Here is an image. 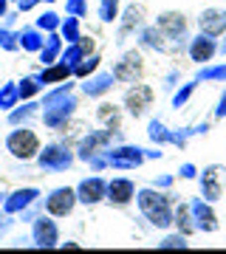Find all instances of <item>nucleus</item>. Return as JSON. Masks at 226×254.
Masks as SVG:
<instances>
[{
	"label": "nucleus",
	"instance_id": "f257e3e1",
	"mask_svg": "<svg viewBox=\"0 0 226 254\" xmlns=\"http://www.w3.org/2000/svg\"><path fill=\"white\" fill-rule=\"evenodd\" d=\"M6 150H9L11 158H17V161H37L43 144H40V136H37L28 125H17L9 136H6Z\"/></svg>",
	"mask_w": 226,
	"mask_h": 254
},
{
	"label": "nucleus",
	"instance_id": "f03ea898",
	"mask_svg": "<svg viewBox=\"0 0 226 254\" xmlns=\"http://www.w3.org/2000/svg\"><path fill=\"white\" fill-rule=\"evenodd\" d=\"M37 164L43 173H65L74 164V150L63 141L45 144V150H40V155H37Z\"/></svg>",
	"mask_w": 226,
	"mask_h": 254
},
{
	"label": "nucleus",
	"instance_id": "7ed1b4c3",
	"mask_svg": "<svg viewBox=\"0 0 226 254\" xmlns=\"http://www.w3.org/2000/svg\"><path fill=\"white\" fill-rule=\"evenodd\" d=\"M153 102H155V91H153V88L145 85V82H133V85L125 91L122 108H125L133 119H142L147 110L153 108Z\"/></svg>",
	"mask_w": 226,
	"mask_h": 254
},
{
	"label": "nucleus",
	"instance_id": "20e7f679",
	"mask_svg": "<svg viewBox=\"0 0 226 254\" xmlns=\"http://www.w3.org/2000/svg\"><path fill=\"white\" fill-rule=\"evenodd\" d=\"M145 57H142V51H136V48H130V51H125L122 54V60H119L116 65H113V79L122 82V85H133V82H142V76H145Z\"/></svg>",
	"mask_w": 226,
	"mask_h": 254
},
{
	"label": "nucleus",
	"instance_id": "39448f33",
	"mask_svg": "<svg viewBox=\"0 0 226 254\" xmlns=\"http://www.w3.org/2000/svg\"><path fill=\"white\" fill-rule=\"evenodd\" d=\"M76 203H79L76 190H71V187H57V190H51L48 195H45L43 209L51 215V218H68L74 209H76Z\"/></svg>",
	"mask_w": 226,
	"mask_h": 254
},
{
	"label": "nucleus",
	"instance_id": "423d86ee",
	"mask_svg": "<svg viewBox=\"0 0 226 254\" xmlns=\"http://www.w3.org/2000/svg\"><path fill=\"white\" fill-rule=\"evenodd\" d=\"M31 243L37 249H54V246H60V229H57V220L48 212H43V215H37L31 220Z\"/></svg>",
	"mask_w": 226,
	"mask_h": 254
},
{
	"label": "nucleus",
	"instance_id": "0eeeda50",
	"mask_svg": "<svg viewBox=\"0 0 226 254\" xmlns=\"http://www.w3.org/2000/svg\"><path fill=\"white\" fill-rule=\"evenodd\" d=\"M145 158H147V150L133 144H119L108 150V167H113V170H136V167L145 164Z\"/></svg>",
	"mask_w": 226,
	"mask_h": 254
},
{
	"label": "nucleus",
	"instance_id": "6e6552de",
	"mask_svg": "<svg viewBox=\"0 0 226 254\" xmlns=\"http://www.w3.org/2000/svg\"><path fill=\"white\" fill-rule=\"evenodd\" d=\"M76 198H79L82 206H96L108 198V181L99 178V175H90V178H82L79 187H76Z\"/></svg>",
	"mask_w": 226,
	"mask_h": 254
},
{
	"label": "nucleus",
	"instance_id": "1a4fd4ad",
	"mask_svg": "<svg viewBox=\"0 0 226 254\" xmlns=\"http://www.w3.org/2000/svg\"><path fill=\"white\" fill-rule=\"evenodd\" d=\"M155 26L164 31L167 40L178 43V46H181V40H187V17H184L181 11H161V14L155 17Z\"/></svg>",
	"mask_w": 226,
	"mask_h": 254
},
{
	"label": "nucleus",
	"instance_id": "9d476101",
	"mask_svg": "<svg viewBox=\"0 0 226 254\" xmlns=\"http://www.w3.org/2000/svg\"><path fill=\"white\" fill-rule=\"evenodd\" d=\"M145 26V9L139 3H130L125 6V11L119 14V34H116V43H125L130 34H136L139 28Z\"/></svg>",
	"mask_w": 226,
	"mask_h": 254
},
{
	"label": "nucleus",
	"instance_id": "9b49d317",
	"mask_svg": "<svg viewBox=\"0 0 226 254\" xmlns=\"http://www.w3.org/2000/svg\"><path fill=\"white\" fill-rule=\"evenodd\" d=\"M108 203L113 206H127L130 200H136V184L130 178H110L108 181Z\"/></svg>",
	"mask_w": 226,
	"mask_h": 254
},
{
	"label": "nucleus",
	"instance_id": "f8f14e48",
	"mask_svg": "<svg viewBox=\"0 0 226 254\" xmlns=\"http://www.w3.org/2000/svg\"><path fill=\"white\" fill-rule=\"evenodd\" d=\"M37 198H40V190H34V187H23V190H14L11 195H6V200H3V209H6L9 215H20L23 209L34 206Z\"/></svg>",
	"mask_w": 226,
	"mask_h": 254
},
{
	"label": "nucleus",
	"instance_id": "ddd939ff",
	"mask_svg": "<svg viewBox=\"0 0 226 254\" xmlns=\"http://www.w3.org/2000/svg\"><path fill=\"white\" fill-rule=\"evenodd\" d=\"M201 26V34H209V37H218L226 31V11L221 9H207L198 20Z\"/></svg>",
	"mask_w": 226,
	"mask_h": 254
},
{
	"label": "nucleus",
	"instance_id": "4468645a",
	"mask_svg": "<svg viewBox=\"0 0 226 254\" xmlns=\"http://www.w3.org/2000/svg\"><path fill=\"white\" fill-rule=\"evenodd\" d=\"M113 73H93L88 79H82V93L90 96V99H96V96H105V93L113 88Z\"/></svg>",
	"mask_w": 226,
	"mask_h": 254
},
{
	"label": "nucleus",
	"instance_id": "2eb2a0df",
	"mask_svg": "<svg viewBox=\"0 0 226 254\" xmlns=\"http://www.w3.org/2000/svg\"><path fill=\"white\" fill-rule=\"evenodd\" d=\"M139 46L142 48H150V51H167V37H164V31L158 26H142L139 28Z\"/></svg>",
	"mask_w": 226,
	"mask_h": 254
},
{
	"label": "nucleus",
	"instance_id": "dca6fc26",
	"mask_svg": "<svg viewBox=\"0 0 226 254\" xmlns=\"http://www.w3.org/2000/svg\"><path fill=\"white\" fill-rule=\"evenodd\" d=\"M215 40L209 34H198L195 40L190 43V57H192V63H209L212 57H215Z\"/></svg>",
	"mask_w": 226,
	"mask_h": 254
},
{
	"label": "nucleus",
	"instance_id": "f3484780",
	"mask_svg": "<svg viewBox=\"0 0 226 254\" xmlns=\"http://www.w3.org/2000/svg\"><path fill=\"white\" fill-rule=\"evenodd\" d=\"M71 65H65L63 60H57V63L45 65L43 71H40V79H43V85H60V82H68V76H71Z\"/></svg>",
	"mask_w": 226,
	"mask_h": 254
},
{
	"label": "nucleus",
	"instance_id": "a211bd4d",
	"mask_svg": "<svg viewBox=\"0 0 226 254\" xmlns=\"http://www.w3.org/2000/svg\"><path fill=\"white\" fill-rule=\"evenodd\" d=\"M17 43H20L23 51H40L43 43H45V37H43V31L34 26V28H23V31H17Z\"/></svg>",
	"mask_w": 226,
	"mask_h": 254
},
{
	"label": "nucleus",
	"instance_id": "6ab92c4d",
	"mask_svg": "<svg viewBox=\"0 0 226 254\" xmlns=\"http://www.w3.org/2000/svg\"><path fill=\"white\" fill-rule=\"evenodd\" d=\"M99 65H102V57L93 51V54L82 57L79 63L74 65V76H76V79H88V76H93V73L99 71Z\"/></svg>",
	"mask_w": 226,
	"mask_h": 254
},
{
	"label": "nucleus",
	"instance_id": "aec40b11",
	"mask_svg": "<svg viewBox=\"0 0 226 254\" xmlns=\"http://www.w3.org/2000/svg\"><path fill=\"white\" fill-rule=\"evenodd\" d=\"M43 88H45V85H43V79H40V73H34V76H23V79L17 82V91H20V99H23V102L34 99Z\"/></svg>",
	"mask_w": 226,
	"mask_h": 254
},
{
	"label": "nucleus",
	"instance_id": "412c9836",
	"mask_svg": "<svg viewBox=\"0 0 226 254\" xmlns=\"http://www.w3.org/2000/svg\"><path fill=\"white\" fill-rule=\"evenodd\" d=\"M37 108H43V105H37V102L28 99L23 108H11V110H9V122H11L14 127H17V125H28V122H31V116L37 113Z\"/></svg>",
	"mask_w": 226,
	"mask_h": 254
},
{
	"label": "nucleus",
	"instance_id": "4be33fe9",
	"mask_svg": "<svg viewBox=\"0 0 226 254\" xmlns=\"http://www.w3.org/2000/svg\"><path fill=\"white\" fill-rule=\"evenodd\" d=\"M96 116H99V122H105V127H110V130H119L122 127V110L116 108V105H99V110H96Z\"/></svg>",
	"mask_w": 226,
	"mask_h": 254
},
{
	"label": "nucleus",
	"instance_id": "5701e85b",
	"mask_svg": "<svg viewBox=\"0 0 226 254\" xmlns=\"http://www.w3.org/2000/svg\"><path fill=\"white\" fill-rule=\"evenodd\" d=\"M17 102H20L17 82H6V85H0V110L17 108Z\"/></svg>",
	"mask_w": 226,
	"mask_h": 254
},
{
	"label": "nucleus",
	"instance_id": "b1692460",
	"mask_svg": "<svg viewBox=\"0 0 226 254\" xmlns=\"http://www.w3.org/2000/svg\"><path fill=\"white\" fill-rule=\"evenodd\" d=\"M175 226H178L181 235H192L195 232V218H192V209L190 206H178L175 209Z\"/></svg>",
	"mask_w": 226,
	"mask_h": 254
},
{
	"label": "nucleus",
	"instance_id": "393cba45",
	"mask_svg": "<svg viewBox=\"0 0 226 254\" xmlns=\"http://www.w3.org/2000/svg\"><path fill=\"white\" fill-rule=\"evenodd\" d=\"M122 9H119V0H99V20L102 23H116Z\"/></svg>",
	"mask_w": 226,
	"mask_h": 254
},
{
	"label": "nucleus",
	"instance_id": "a878e982",
	"mask_svg": "<svg viewBox=\"0 0 226 254\" xmlns=\"http://www.w3.org/2000/svg\"><path fill=\"white\" fill-rule=\"evenodd\" d=\"M60 34H63L65 43H76L79 40V17H71L68 14V20H63V26H60Z\"/></svg>",
	"mask_w": 226,
	"mask_h": 254
},
{
	"label": "nucleus",
	"instance_id": "bb28decb",
	"mask_svg": "<svg viewBox=\"0 0 226 254\" xmlns=\"http://www.w3.org/2000/svg\"><path fill=\"white\" fill-rule=\"evenodd\" d=\"M60 26H63V20L57 17V11H45V14L37 17V28L40 31H60Z\"/></svg>",
	"mask_w": 226,
	"mask_h": 254
},
{
	"label": "nucleus",
	"instance_id": "cd10ccee",
	"mask_svg": "<svg viewBox=\"0 0 226 254\" xmlns=\"http://www.w3.org/2000/svg\"><path fill=\"white\" fill-rule=\"evenodd\" d=\"M147 133H150V138H153V141H158V144L172 141V133L161 125V122H158V119H153V122H150V130H147Z\"/></svg>",
	"mask_w": 226,
	"mask_h": 254
},
{
	"label": "nucleus",
	"instance_id": "c85d7f7f",
	"mask_svg": "<svg viewBox=\"0 0 226 254\" xmlns=\"http://www.w3.org/2000/svg\"><path fill=\"white\" fill-rule=\"evenodd\" d=\"M65 11H68V14H71V17H85V14H88V0H68V3H65Z\"/></svg>",
	"mask_w": 226,
	"mask_h": 254
},
{
	"label": "nucleus",
	"instance_id": "c756f323",
	"mask_svg": "<svg viewBox=\"0 0 226 254\" xmlns=\"http://www.w3.org/2000/svg\"><path fill=\"white\" fill-rule=\"evenodd\" d=\"M0 48H6V51H14V48H20L17 34H14V31H9V28H0Z\"/></svg>",
	"mask_w": 226,
	"mask_h": 254
},
{
	"label": "nucleus",
	"instance_id": "7c9ffc66",
	"mask_svg": "<svg viewBox=\"0 0 226 254\" xmlns=\"http://www.w3.org/2000/svg\"><path fill=\"white\" fill-rule=\"evenodd\" d=\"M158 246L161 249H187V235H181V232L178 235H170V237H164Z\"/></svg>",
	"mask_w": 226,
	"mask_h": 254
},
{
	"label": "nucleus",
	"instance_id": "2f4dec72",
	"mask_svg": "<svg viewBox=\"0 0 226 254\" xmlns=\"http://www.w3.org/2000/svg\"><path fill=\"white\" fill-rule=\"evenodd\" d=\"M40 3V0H17V6H20V11H31Z\"/></svg>",
	"mask_w": 226,
	"mask_h": 254
},
{
	"label": "nucleus",
	"instance_id": "473e14b6",
	"mask_svg": "<svg viewBox=\"0 0 226 254\" xmlns=\"http://www.w3.org/2000/svg\"><path fill=\"white\" fill-rule=\"evenodd\" d=\"M192 175H195V167L192 164H184L181 167V178H192Z\"/></svg>",
	"mask_w": 226,
	"mask_h": 254
},
{
	"label": "nucleus",
	"instance_id": "72a5a7b5",
	"mask_svg": "<svg viewBox=\"0 0 226 254\" xmlns=\"http://www.w3.org/2000/svg\"><path fill=\"white\" fill-rule=\"evenodd\" d=\"M9 14V0H0V17H6Z\"/></svg>",
	"mask_w": 226,
	"mask_h": 254
},
{
	"label": "nucleus",
	"instance_id": "f704fd0d",
	"mask_svg": "<svg viewBox=\"0 0 226 254\" xmlns=\"http://www.w3.org/2000/svg\"><path fill=\"white\" fill-rule=\"evenodd\" d=\"M63 249H79V243H74V240H68V243H60Z\"/></svg>",
	"mask_w": 226,
	"mask_h": 254
},
{
	"label": "nucleus",
	"instance_id": "c9c22d12",
	"mask_svg": "<svg viewBox=\"0 0 226 254\" xmlns=\"http://www.w3.org/2000/svg\"><path fill=\"white\" fill-rule=\"evenodd\" d=\"M3 200H6V195H3V192H0V203H3Z\"/></svg>",
	"mask_w": 226,
	"mask_h": 254
},
{
	"label": "nucleus",
	"instance_id": "e433bc0d",
	"mask_svg": "<svg viewBox=\"0 0 226 254\" xmlns=\"http://www.w3.org/2000/svg\"><path fill=\"white\" fill-rule=\"evenodd\" d=\"M45 3H54V0H45Z\"/></svg>",
	"mask_w": 226,
	"mask_h": 254
}]
</instances>
